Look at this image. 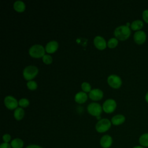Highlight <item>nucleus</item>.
<instances>
[{
	"mask_svg": "<svg viewBox=\"0 0 148 148\" xmlns=\"http://www.w3.org/2000/svg\"><path fill=\"white\" fill-rule=\"evenodd\" d=\"M131 34V30L130 28L127 25H120L116 28L114 31V35L116 38L124 40L128 38Z\"/></svg>",
	"mask_w": 148,
	"mask_h": 148,
	"instance_id": "f257e3e1",
	"label": "nucleus"
},
{
	"mask_svg": "<svg viewBox=\"0 0 148 148\" xmlns=\"http://www.w3.org/2000/svg\"><path fill=\"white\" fill-rule=\"evenodd\" d=\"M45 49L41 45L35 44L32 45L29 49V55L34 58H40L43 57L45 55Z\"/></svg>",
	"mask_w": 148,
	"mask_h": 148,
	"instance_id": "f03ea898",
	"label": "nucleus"
},
{
	"mask_svg": "<svg viewBox=\"0 0 148 148\" xmlns=\"http://www.w3.org/2000/svg\"><path fill=\"white\" fill-rule=\"evenodd\" d=\"M38 73V68L34 65H28L26 66L23 72L24 77L27 80H31Z\"/></svg>",
	"mask_w": 148,
	"mask_h": 148,
	"instance_id": "7ed1b4c3",
	"label": "nucleus"
},
{
	"mask_svg": "<svg viewBox=\"0 0 148 148\" xmlns=\"http://www.w3.org/2000/svg\"><path fill=\"white\" fill-rule=\"evenodd\" d=\"M111 127V121L108 119H100L95 125L96 131L99 133L107 131Z\"/></svg>",
	"mask_w": 148,
	"mask_h": 148,
	"instance_id": "20e7f679",
	"label": "nucleus"
},
{
	"mask_svg": "<svg viewBox=\"0 0 148 148\" xmlns=\"http://www.w3.org/2000/svg\"><path fill=\"white\" fill-rule=\"evenodd\" d=\"M87 109L88 112L90 114L96 117L99 116L102 110V108L101 105L97 102L90 103L88 105Z\"/></svg>",
	"mask_w": 148,
	"mask_h": 148,
	"instance_id": "39448f33",
	"label": "nucleus"
},
{
	"mask_svg": "<svg viewBox=\"0 0 148 148\" xmlns=\"http://www.w3.org/2000/svg\"><path fill=\"white\" fill-rule=\"evenodd\" d=\"M107 81L109 85L114 88H119L122 83L121 78L119 76L114 74L109 75L107 79Z\"/></svg>",
	"mask_w": 148,
	"mask_h": 148,
	"instance_id": "423d86ee",
	"label": "nucleus"
},
{
	"mask_svg": "<svg viewBox=\"0 0 148 148\" xmlns=\"http://www.w3.org/2000/svg\"><path fill=\"white\" fill-rule=\"evenodd\" d=\"M117 106L116 101L113 99H106L102 105V109L107 113H112Z\"/></svg>",
	"mask_w": 148,
	"mask_h": 148,
	"instance_id": "0eeeda50",
	"label": "nucleus"
},
{
	"mask_svg": "<svg viewBox=\"0 0 148 148\" xmlns=\"http://www.w3.org/2000/svg\"><path fill=\"white\" fill-rule=\"evenodd\" d=\"M4 103L7 108L12 110L17 108L18 102L14 97L8 95L4 99Z\"/></svg>",
	"mask_w": 148,
	"mask_h": 148,
	"instance_id": "6e6552de",
	"label": "nucleus"
},
{
	"mask_svg": "<svg viewBox=\"0 0 148 148\" xmlns=\"http://www.w3.org/2000/svg\"><path fill=\"white\" fill-rule=\"evenodd\" d=\"M94 44L95 46L99 49L103 50L106 47V42L105 39L101 36H96L94 39Z\"/></svg>",
	"mask_w": 148,
	"mask_h": 148,
	"instance_id": "1a4fd4ad",
	"label": "nucleus"
},
{
	"mask_svg": "<svg viewBox=\"0 0 148 148\" xmlns=\"http://www.w3.org/2000/svg\"><path fill=\"white\" fill-rule=\"evenodd\" d=\"M146 39V35L144 31H138L135 32L134 35V39L135 42L138 44L143 43Z\"/></svg>",
	"mask_w": 148,
	"mask_h": 148,
	"instance_id": "9d476101",
	"label": "nucleus"
},
{
	"mask_svg": "<svg viewBox=\"0 0 148 148\" xmlns=\"http://www.w3.org/2000/svg\"><path fill=\"white\" fill-rule=\"evenodd\" d=\"M103 91L99 88L92 89L89 92V97L94 101L101 99L103 97Z\"/></svg>",
	"mask_w": 148,
	"mask_h": 148,
	"instance_id": "9b49d317",
	"label": "nucleus"
},
{
	"mask_svg": "<svg viewBox=\"0 0 148 148\" xmlns=\"http://www.w3.org/2000/svg\"><path fill=\"white\" fill-rule=\"evenodd\" d=\"M112 138L109 135H105L100 139V145L103 148H109L112 145Z\"/></svg>",
	"mask_w": 148,
	"mask_h": 148,
	"instance_id": "f8f14e48",
	"label": "nucleus"
},
{
	"mask_svg": "<svg viewBox=\"0 0 148 148\" xmlns=\"http://www.w3.org/2000/svg\"><path fill=\"white\" fill-rule=\"evenodd\" d=\"M58 47V43L56 40H51L45 46V50L49 53L55 52Z\"/></svg>",
	"mask_w": 148,
	"mask_h": 148,
	"instance_id": "ddd939ff",
	"label": "nucleus"
},
{
	"mask_svg": "<svg viewBox=\"0 0 148 148\" xmlns=\"http://www.w3.org/2000/svg\"><path fill=\"white\" fill-rule=\"evenodd\" d=\"M87 99V95L84 91H79L75 95V101L79 103H84Z\"/></svg>",
	"mask_w": 148,
	"mask_h": 148,
	"instance_id": "4468645a",
	"label": "nucleus"
},
{
	"mask_svg": "<svg viewBox=\"0 0 148 148\" xmlns=\"http://www.w3.org/2000/svg\"><path fill=\"white\" fill-rule=\"evenodd\" d=\"M125 117L123 114H117L112 118L111 122L113 125H118L123 123L125 121Z\"/></svg>",
	"mask_w": 148,
	"mask_h": 148,
	"instance_id": "2eb2a0df",
	"label": "nucleus"
},
{
	"mask_svg": "<svg viewBox=\"0 0 148 148\" xmlns=\"http://www.w3.org/2000/svg\"><path fill=\"white\" fill-rule=\"evenodd\" d=\"M13 8H14V9L17 12H22L24 11L25 9V5L23 1L20 0H17L14 2Z\"/></svg>",
	"mask_w": 148,
	"mask_h": 148,
	"instance_id": "dca6fc26",
	"label": "nucleus"
},
{
	"mask_svg": "<svg viewBox=\"0 0 148 148\" xmlns=\"http://www.w3.org/2000/svg\"><path fill=\"white\" fill-rule=\"evenodd\" d=\"M24 116V110L21 107H17L14 112V117L17 120H21Z\"/></svg>",
	"mask_w": 148,
	"mask_h": 148,
	"instance_id": "f3484780",
	"label": "nucleus"
},
{
	"mask_svg": "<svg viewBox=\"0 0 148 148\" xmlns=\"http://www.w3.org/2000/svg\"><path fill=\"white\" fill-rule=\"evenodd\" d=\"M10 145L12 148H23L24 142L20 138H15L11 141Z\"/></svg>",
	"mask_w": 148,
	"mask_h": 148,
	"instance_id": "a211bd4d",
	"label": "nucleus"
},
{
	"mask_svg": "<svg viewBox=\"0 0 148 148\" xmlns=\"http://www.w3.org/2000/svg\"><path fill=\"white\" fill-rule=\"evenodd\" d=\"M143 26V23L139 20L134 21L131 24V28L133 30H139Z\"/></svg>",
	"mask_w": 148,
	"mask_h": 148,
	"instance_id": "6ab92c4d",
	"label": "nucleus"
},
{
	"mask_svg": "<svg viewBox=\"0 0 148 148\" xmlns=\"http://www.w3.org/2000/svg\"><path fill=\"white\" fill-rule=\"evenodd\" d=\"M140 144L144 147H148V133L142 135L139 139Z\"/></svg>",
	"mask_w": 148,
	"mask_h": 148,
	"instance_id": "aec40b11",
	"label": "nucleus"
},
{
	"mask_svg": "<svg viewBox=\"0 0 148 148\" xmlns=\"http://www.w3.org/2000/svg\"><path fill=\"white\" fill-rule=\"evenodd\" d=\"M118 45V40L116 38H110L107 43V45L109 48H114Z\"/></svg>",
	"mask_w": 148,
	"mask_h": 148,
	"instance_id": "412c9836",
	"label": "nucleus"
},
{
	"mask_svg": "<svg viewBox=\"0 0 148 148\" xmlns=\"http://www.w3.org/2000/svg\"><path fill=\"white\" fill-rule=\"evenodd\" d=\"M27 86L28 88H29V90H34L36 89L38 85L35 81L31 80L28 81V82L27 83Z\"/></svg>",
	"mask_w": 148,
	"mask_h": 148,
	"instance_id": "4be33fe9",
	"label": "nucleus"
},
{
	"mask_svg": "<svg viewBox=\"0 0 148 148\" xmlns=\"http://www.w3.org/2000/svg\"><path fill=\"white\" fill-rule=\"evenodd\" d=\"M81 87H82V89L83 90V91L84 92H90V91L91 90V85L88 82H83L82 83Z\"/></svg>",
	"mask_w": 148,
	"mask_h": 148,
	"instance_id": "5701e85b",
	"label": "nucleus"
},
{
	"mask_svg": "<svg viewBox=\"0 0 148 148\" xmlns=\"http://www.w3.org/2000/svg\"><path fill=\"white\" fill-rule=\"evenodd\" d=\"M29 100L27 98H21L18 101V105L21 107H23V108L27 107L29 105Z\"/></svg>",
	"mask_w": 148,
	"mask_h": 148,
	"instance_id": "b1692460",
	"label": "nucleus"
},
{
	"mask_svg": "<svg viewBox=\"0 0 148 148\" xmlns=\"http://www.w3.org/2000/svg\"><path fill=\"white\" fill-rule=\"evenodd\" d=\"M42 60L43 62L46 64H50L53 61V58L49 54H45L42 57Z\"/></svg>",
	"mask_w": 148,
	"mask_h": 148,
	"instance_id": "393cba45",
	"label": "nucleus"
},
{
	"mask_svg": "<svg viewBox=\"0 0 148 148\" xmlns=\"http://www.w3.org/2000/svg\"><path fill=\"white\" fill-rule=\"evenodd\" d=\"M2 139H3V140L4 141V142L5 143H9V141L11 139V136L9 134H4L2 136Z\"/></svg>",
	"mask_w": 148,
	"mask_h": 148,
	"instance_id": "a878e982",
	"label": "nucleus"
},
{
	"mask_svg": "<svg viewBox=\"0 0 148 148\" xmlns=\"http://www.w3.org/2000/svg\"><path fill=\"white\" fill-rule=\"evenodd\" d=\"M142 16H143V18L145 20V21H146L147 23H148V9L143 11Z\"/></svg>",
	"mask_w": 148,
	"mask_h": 148,
	"instance_id": "bb28decb",
	"label": "nucleus"
},
{
	"mask_svg": "<svg viewBox=\"0 0 148 148\" xmlns=\"http://www.w3.org/2000/svg\"><path fill=\"white\" fill-rule=\"evenodd\" d=\"M0 148H12V146L11 145L9 144V143L3 142L1 144Z\"/></svg>",
	"mask_w": 148,
	"mask_h": 148,
	"instance_id": "cd10ccee",
	"label": "nucleus"
},
{
	"mask_svg": "<svg viewBox=\"0 0 148 148\" xmlns=\"http://www.w3.org/2000/svg\"><path fill=\"white\" fill-rule=\"evenodd\" d=\"M26 148H42L41 146L36 145H30L26 147Z\"/></svg>",
	"mask_w": 148,
	"mask_h": 148,
	"instance_id": "c85d7f7f",
	"label": "nucleus"
},
{
	"mask_svg": "<svg viewBox=\"0 0 148 148\" xmlns=\"http://www.w3.org/2000/svg\"><path fill=\"white\" fill-rule=\"evenodd\" d=\"M145 99L146 100V101L148 102V92H147L146 95V97H145Z\"/></svg>",
	"mask_w": 148,
	"mask_h": 148,
	"instance_id": "c756f323",
	"label": "nucleus"
},
{
	"mask_svg": "<svg viewBox=\"0 0 148 148\" xmlns=\"http://www.w3.org/2000/svg\"><path fill=\"white\" fill-rule=\"evenodd\" d=\"M133 148H144V147H142V146H135Z\"/></svg>",
	"mask_w": 148,
	"mask_h": 148,
	"instance_id": "7c9ffc66",
	"label": "nucleus"
}]
</instances>
